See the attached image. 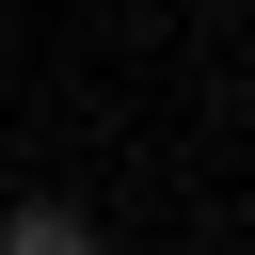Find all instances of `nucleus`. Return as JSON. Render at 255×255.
I'll return each mask as SVG.
<instances>
[{"label": "nucleus", "instance_id": "f257e3e1", "mask_svg": "<svg viewBox=\"0 0 255 255\" xmlns=\"http://www.w3.org/2000/svg\"><path fill=\"white\" fill-rule=\"evenodd\" d=\"M0 255H96V223H80L64 191H16V207H0Z\"/></svg>", "mask_w": 255, "mask_h": 255}]
</instances>
